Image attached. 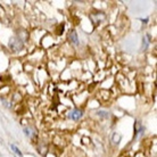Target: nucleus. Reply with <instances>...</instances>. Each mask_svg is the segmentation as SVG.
<instances>
[{
  "label": "nucleus",
  "mask_w": 157,
  "mask_h": 157,
  "mask_svg": "<svg viewBox=\"0 0 157 157\" xmlns=\"http://www.w3.org/2000/svg\"><path fill=\"white\" fill-rule=\"evenodd\" d=\"M8 46H9V48H10L13 51H18L23 48V41H22L20 38L14 36V38H12V39L9 40Z\"/></svg>",
  "instance_id": "1"
},
{
  "label": "nucleus",
  "mask_w": 157,
  "mask_h": 157,
  "mask_svg": "<svg viewBox=\"0 0 157 157\" xmlns=\"http://www.w3.org/2000/svg\"><path fill=\"white\" fill-rule=\"evenodd\" d=\"M82 110L80 109H73L71 110L70 113H68V117L72 118V120H74V121H78V120H80V118L82 117Z\"/></svg>",
  "instance_id": "2"
},
{
  "label": "nucleus",
  "mask_w": 157,
  "mask_h": 157,
  "mask_svg": "<svg viewBox=\"0 0 157 157\" xmlns=\"http://www.w3.org/2000/svg\"><path fill=\"white\" fill-rule=\"evenodd\" d=\"M70 40H71L72 43H74V44H78V34H76V32L74 30H72L70 32Z\"/></svg>",
  "instance_id": "3"
},
{
  "label": "nucleus",
  "mask_w": 157,
  "mask_h": 157,
  "mask_svg": "<svg viewBox=\"0 0 157 157\" xmlns=\"http://www.w3.org/2000/svg\"><path fill=\"white\" fill-rule=\"evenodd\" d=\"M10 147H12V149L14 150V153L18 155V157H23V155H22V153H21V150L18 149V148H17V147H16L15 145H12Z\"/></svg>",
  "instance_id": "4"
},
{
  "label": "nucleus",
  "mask_w": 157,
  "mask_h": 157,
  "mask_svg": "<svg viewBox=\"0 0 157 157\" xmlns=\"http://www.w3.org/2000/svg\"><path fill=\"white\" fill-rule=\"evenodd\" d=\"M148 47V41H147V39H146V38H144V48H147Z\"/></svg>",
  "instance_id": "5"
}]
</instances>
